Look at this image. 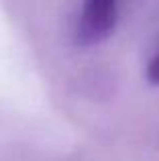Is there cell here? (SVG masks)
Wrapping results in <instances>:
<instances>
[{
    "label": "cell",
    "mask_w": 159,
    "mask_h": 161,
    "mask_svg": "<svg viewBox=\"0 0 159 161\" xmlns=\"http://www.w3.org/2000/svg\"><path fill=\"white\" fill-rule=\"evenodd\" d=\"M147 80L153 86H159V51L153 55V59L147 65Z\"/></svg>",
    "instance_id": "2"
},
{
    "label": "cell",
    "mask_w": 159,
    "mask_h": 161,
    "mask_svg": "<svg viewBox=\"0 0 159 161\" xmlns=\"http://www.w3.org/2000/svg\"><path fill=\"white\" fill-rule=\"evenodd\" d=\"M118 20V0H86L76 27V41L82 47H94L112 35Z\"/></svg>",
    "instance_id": "1"
}]
</instances>
